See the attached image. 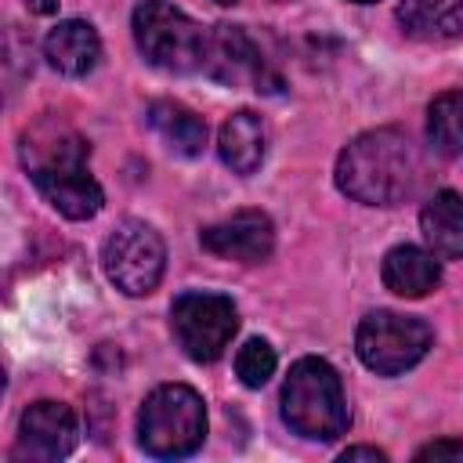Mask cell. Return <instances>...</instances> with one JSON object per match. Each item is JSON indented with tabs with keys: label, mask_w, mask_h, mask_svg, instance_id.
I'll use <instances>...</instances> for the list:
<instances>
[{
	"label": "cell",
	"mask_w": 463,
	"mask_h": 463,
	"mask_svg": "<svg viewBox=\"0 0 463 463\" xmlns=\"http://www.w3.org/2000/svg\"><path fill=\"white\" fill-rule=\"evenodd\" d=\"M416 181V145L394 127L358 134L336 159V188L365 206H394L405 195H412Z\"/></svg>",
	"instance_id": "6da1fadb"
},
{
	"label": "cell",
	"mask_w": 463,
	"mask_h": 463,
	"mask_svg": "<svg viewBox=\"0 0 463 463\" xmlns=\"http://www.w3.org/2000/svg\"><path fill=\"white\" fill-rule=\"evenodd\" d=\"M282 420L293 434L311 441H333L347 430V398L336 369L326 358L293 362L282 383Z\"/></svg>",
	"instance_id": "7a4b0ae2"
},
{
	"label": "cell",
	"mask_w": 463,
	"mask_h": 463,
	"mask_svg": "<svg viewBox=\"0 0 463 463\" xmlns=\"http://www.w3.org/2000/svg\"><path fill=\"white\" fill-rule=\"evenodd\" d=\"M206 438V405L184 383L156 387L137 412V441L156 459L192 456Z\"/></svg>",
	"instance_id": "3957f363"
},
{
	"label": "cell",
	"mask_w": 463,
	"mask_h": 463,
	"mask_svg": "<svg viewBox=\"0 0 463 463\" xmlns=\"http://www.w3.org/2000/svg\"><path fill=\"white\" fill-rule=\"evenodd\" d=\"M134 43L145 54V61L166 69V72H192L206 58V40L199 22H192L181 7L170 0H141L134 7Z\"/></svg>",
	"instance_id": "277c9868"
},
{
	"label": "cell",
	"mask_w": 463,
	"mask_h": 463,
	"mask_svg": "<svg viewBox=\"0 0 463 463\" xmlns=\"http://www.w3.org/2000/svg\"><path fill=\"white\" fill-rule=\"evenodd\" d=\"M101 268H105L109 282L116 289H123L127 297L152 293L166 268L163 235L145 221H134V217L119 221L101 246Z\"/></svg>",
	"instance_id": "5b68a950"
},
{
	"label": "cell",
	"mask_w": 463,
	"mask_h": 463,
	"mask_svg": "<svg viewBox=\"0 0 463 463\" xmlns=\"http://www.w3.org/2000/svg\"><path fill=\"white\" fill-rule=\"evenodd\" d=\"M430 347V326L398 311H369L354 329V351L365 369L380 376H398L412 369Z\"/></svg>",
	"instance_id": "8992f818"
},
{
	"label": "cell",
	"mask_w": 463,
	"mask_h": 463,
	"mask_svg": "<svg viewBox=\"0 0 463 463\" xmlns=\"http://www.w3.org/2000/svg\"><path fill=\"white\" fill-rule=\"evenodd\" d=\"M170 329L192 362H213L232 344L239 329V311L221 293L188 289L170 307Z\"/></svg>",
	"instance_id": "52a82bcc"
},
{
	"label": "cell",
	"mask_w": 463,
	"mask_h": 463,
	"mask_svg": "<svg viewBox=\"0 0 463 463\" xmlns=\"http://www.w3.org/2000/svg\"><path fill=\"white\" fill-rule=\"evenodd\" d=\"M203 65L217 83H228V87H253V90L279 87V80L268 72L260 51H257V43L239 25H217L210 33Z\"/></svg>",
	"instance_id": "ba28073f"
},
{
	"label": "cell",
	"mask_w": 463,
	"mask_h": 463,
	"mask_svg": "<svg viewBox=\"0 0 463 463\" xmlns=\"http://www.w3.org/2000/svg\"><path fill=\"white\" fill-rule=\"evenodd\" d=\"M80 441L76 412L61 402H33L18 420V456L54 463L65 459Z\"/></svg>",
	"instance_id": "9c48e42d"
},
{
	"label": "cell",
	"mask_w": 463,
	"mask_h": 463,
	"mask_svg": "<svg viewBox=\"0 0 463 463\" xmlns=\"http://www.w3.org/2000/svg\"><path fill=\"white\" fill-rule=\"evenodd\" d=\"M199 242L206 253L221 260H239V264H260L275 250V228L271 217L260 210H239L210 228L199 232Z\"/></svg>",
	"instance_id": "30bf717a"
},
{
	"label": "cell",
	"mask_w": 463,
	"mask_h": 463,
	"mask_svg": "<svg viewBox=\"0 0 463 463\" xmlns=\"http://www.w3.org/2000/svg\"><path fill=\"white\" fill-rule=\"evenodd\" d=\"M36 192L69 221H87L101 210L105 192L101 184L87 174V159H69V163H51L29 170Z\"/></svg>",
	"instance_id": "8fae6325"
},
{
	"label": "cell",
	"mask_w": 463,
	"mask_h": 463,
	"mask_svg": "<svg viewBox=\"0 0 463 463\" xmlns=\"http://www.w3.org/2000/svg\"><path fill=\"white\" fill-rule=\"evenodd\" d=\"M43 58L51 61V69H58L61 76H87L98 58H101V40L94 33L90 22L83 18H65L58 22L47 40H43Z\"/></svg>",
	"instance_id": "7c38bea8"
},
{
	"label": "cell",
	"mask_w": 463,
	"mask_h": 463,
	"mask_svg": "<svg viewBox=\"0 0 463 463\" xmlns=\"http://www.w3.org/2000/svg\"><path fill=\"white\" fill-rule=\"evenodd\" d=\"M264 145H268V134H264V123H260L257 112L242 109V112H235V116H228L221 123L217 152H221V163L232 174L250 177L264 163Z\"/></svg>",
	"instance_id": "4fadbf2b"
},
{
	"label": "cell",
	"mask_w": 463,
	"mask_h": 463,
	"mask_svg": "<svg viewBox=\"0 0 463 463\" xmlns=\"http://www.w3.org/2000/svg\"><path fill=\"white\" fill-rule=\"evenodd\" d=\"M380 279L398 297H427L441 282V264H438V257L430 250H420V246L405 242V246L387 250Z\"/></svg>",
	"instance_id": "5bb4252c"
},
{
	"label": "cell",
	"mask_w": 463,
	"mask_h": 463,
	"mask_svg": "<svg viewBox=\"0 0 463 463\" xmlns=\"http://www.w3.org/2000/svg\"><path fill=\"white\" fill-rule=\"evenodd\" d=\"M420 232L434 257L463 260V199L456 192H434L420 210Z\"/></svg>",
	"instance_id": "9a60e30c"
},
{
	"label": "cell",
	"mask_w": 463,
	"mask_h": 463,
	"mask_svg": "<svg viewBox=\"0 0 463 463\" xmlns=\"http://www.w3.org/2000/svg\"><path fill=\"white\" fill-rule=\"evenodd\" d=\"M145 119L159 134V141L166 148H174L177 156H199L203 145H206V123H203V116H195L181 101H152Z\"/></svg>",
	"instance_id": "2e32d148"
},
{
	"label": "cell",
	"mask_w": 463,
	"mask_h": 463,
	"mask_svg": "<svg viewBox=\"0 0 463 463\" xmlns=\"http://www.w3.org/2000/svg\"><path fill=\"white\" fill-rule=\"evenodd\" d=\"M398 22L409 36L449 40L463 33V0H402Z\"/></svg>",
	"instance_id": "e0dca14e"
},
{
	"label": "cell",
	"mask_w": 463,
	"mask_h": 463,
	"mask_svg": "<svg viewBox=\"0 0 463 463\" xmlns=\"http://www.w3.org/2000/svg\"><path fill=\"white\" fill-rule=\"evenodd\" d=\"M427 141L441 156H463V90H445L430 101Z\"/></svg>",
	"instance_id": "ac0fdd59"
},
{
	"label": "cell",
	"mask_w": 463,
	"mask_h": 463,
	"mask_svg": "<svg viewBox=\"0 0 463 463\" xmlns=\"http://www.w3.org/2000/svg\"><path fill=\"white\" fill-rule=\"evenodd\" d=\"M275 365H279L275 347H271L268 340H260V336L246 340V344L239 347V354H235V376H239L246 387H264V383L275 376Z\"/></svg>",
	"instance_id": "d6986e66"
},
{
	"label": "cell",
	"mask_w": 463,
	"mask_h": 463,
	"mask_svg": "<svg viewBox=\"0 0 463 463\" xmlns=\"http://www.w3.org/2000/svg\"><path fill=\"white\" fill-rule=\"evenodd\" d=\"M416 459H463V441H430L416 452Z\"/></svg>",
	"instance_id": "ffe728a7"
},
{
	"label": "cell",
	"mask_w": 463,
	"mask_h": 463,
	"mask_svg": "<svg viewBox=\"0 0 463 463\" xmlns=\"http://www.w3.org/2000/svg\"><path fill=\"white\" fill-rule=\"evenodd\" d=\"M340 459L347 463V459H373V463H383L387 456L380 452V449H369V445H354V449H344L340 452Z\"/></svg>",
	"instance_id": "44dd1931"
},
{
	"label": "cell",
	"mask_w": 463,
	"mask_h": 463,
	"mask_svg": "<svg viewBox=\"0 0 463 463\" xmlns=\"http://www.w3.org/2000/svg\"><path fill=\"white\" fill-rule=\"evenodd\" d=\"M213 4H235V0H213Z\"/></svg>",
	"instance_id": "7402d4cb"
},
{
	"label": "cell",
	"mask_w": 463,
	"mask_h": 463,
	"mask_svg": "<svg viewBox=\"0 0 463 463\" xmlns=\"http://www.w3.org/2000/svg\"><path fill=\"white\" fill-rule=\"evenodd\" d=\"M354 4H376V0H354Z\"/></svg>",
	"instance_id": "603a6c76"
}]
</instances>
